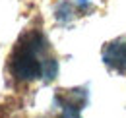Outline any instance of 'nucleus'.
<instances>
[{
  "label": "nucleus",
  "mask_w": 126,
  "mask_h": 118,
  "mask_svg": "<svg viewBox=\"0 0 126 118\" xmlns=\"http://www.w3.org/2000/svg\"><path fill=\"white\" fill-rule=\"evenodd\" d=\"M47 43L41 33H27L10 56V74L17 81L50 79L56 75V60L45 54Z\"/></svg>",
  "instance_id": "nucleus-1"
},
{
  "label": "nucleus",
  "mask_w": 126,
  "mask_h": 118,
  "mask_svg": "<svg viewBox=\"0 0 126 118\" xmlns=\"http://www.w3.org/2000/svg\"><path fill=\"white\" fill-rule=\"evenodd\" d=\"M103 62L110 70L126 72V39H114L103 46Z\"/></svg>",
  "instance_id": "nucleus-2"
},
{
  "label": "nucleus",
  "mask_w": 126,
  "mask_h": 118,
  "mask_svg": "<svg viewBox=\"0 0 126 118\" xmlns=\"http://www.w3.org/2000/svg\"><path fill=\"white\" fill-rule=\"evenodd\" d=\"M62 118H81V116H79V108L64 106V108H62Z\"/></svg>",
  "instance_id": "nucleus-3"
}]
</instances>
